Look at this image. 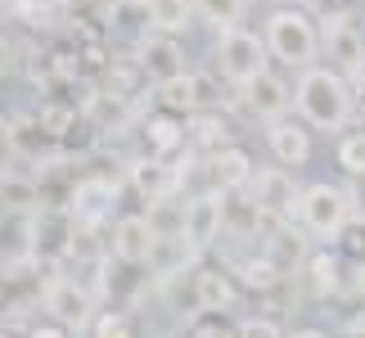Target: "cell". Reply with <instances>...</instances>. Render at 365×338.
Wrapping results in <instances>:
<instances>
[{
	"instance_id": "cell-37",
	"label": "cell",
	"mask_w": 365,
	"mask_h": 338,
	"mask_svg": "<svg viewBox=\"0 0 365 338\" xmlns=\"http://www.w3.org/2000/svg\"><path fill=\"white\" fill-rule=\"evenodd\" d=\"M356 293L365 298V266H356Z\"/></svg>"
},
{
	"instance_id": "cell-5",
	"label": "cell",
	"mask_w": 365,
	"mask_h": 338,
	"mask_svg": "<svg viewBox=\"0 0 365 338\" xmlns=\"http://www.w3.org/2000/svg\"><path fill=\"white\" fill-rule=\"evenodd\" d=\"M320 59L343 77L365 73V27L352 19H320Z\"/></svg>"
},
{
	"instance_id": "cell-13",
	"label": "cell",
	"mask_w": 365,
	"mask_h": 338,
	"mask_svg": "<svg viewBox=\"0 0 365 338\" xmlns=\"http://www.w3.org/2000/svg\"><path fill=\"white\" fill-rule=\"evenodd\" d=\"M153 225L145 212H122L113 221V230H108V252L122 262V266H145L149 252H153Z\"/></svg>"
},
{
	"instance_id": "cell-9",
	"label": "cell",
	"mask_w": 365,
	"mask_h": 338,
	"mask_svg": "<svg viewBox=\"0 0 365 338\" xmlns=\"http://www.w3.org/2000/svg\"><path fill=\"white\" fill-rule=\"evenodd\" d=\"M316 131L307 126L298 113H284V118H275V122H266V149H271V158L279 167H289V172H298V167L312 163V153H316Z\"/></svg>"
},
{
	"instance_id": "cell-26",
	"label": "cell",
	"mask_w": 365,
	"mask_h": 338,
	"mask_svg": "<svg viewBox=\"0 0 365 338\" xmlns=\"http://www.w3.org/2000/svg\"><path fill=\"white\" fill-rule=\"evenodd\" d=\"M334 163H339L347 176H365V126H361V131H339Z\"/></svg>"
},
{
	"instance_id": "cell-25",
	"label": "cell",
	"mask_w": 365,
	"mask_h": 338,
	"mask_svg": "<svg viewBox=\"0 0 365 338\" xmlns=\"http://www.w3.org/2000/svg\"><path fill=\"white\" fill-rule=\"evenodd\" d=\"M194 14H199V23H207L212 32H221V27H240L248 19L252 0H190Z\"/></svg>"
},
{
	"instance_id": "cell-24",
	"label": "cell",
	"mask_w": 365,
	"mask_h": 338,
	"mask_svg": "<svg viewBox=\"0 0 365 338\" xmlns=\"http://www.w3.org/2000/svg\"><path fill=\"white\" fill-rule=\"evenodd\" d=\"M190 145H199L203 153H212L221 145H230V126L226 118H221L217 108H199V113H190Z\"/></svg>"
},
{
	"instance_id": "cell-11",
	"label": "cell",
	"mask_w": 365,
	"mask_h": 338,
	"mask_svg": "<svg viewBox=\"0 0 365 338\" xmlns=\"http://www.w3.org/2000/svg\"><path fill=\"white\" fill-rule=\"evenodd\" d=\"M46 312L59 320L63 329L95 325V298L77 285V280H68V275H54L50 285H46Z\"/></svg>"
},
{
	"instance_id": "cell-39",
	"label": "cell",
	"mask_w": 365,
	"mask_h": 338,
	"mask_svg": "<svg viewBox=\"0 0 365 338\" xmlns=\"http://www.w3.org/2000/svg\"><path fill=\"white\" fill-rule=\"evenodd\" d=\"M0 338H14V334H0Z\"/></svg>"
},
{
	"instance_id": "cell-8",
	"label": "cell",
	"mask_w": 365,
	"mask_h": 338,
	"mask_svg": "<svg viewBox=\"0 0 365 338\" xmlns=\"http://www.w3.org/2000/svg\"><path fill=\"white\" fill-rule=\"evenodd\" d=\"M240 95V104L248 118H257L262 126L284 118V113H293V81L284 77V68H266V73H257L248 81V86L235 91Z\"/></svg>"
},
{
	"instance_id": "cell-17",
	"label": "cell",
	"mask_w": 365,
	"mask_h": 338,
	"mask_svg": "<svg viewBox=\"0 0 365 338\" xmlns=\"http://www.w3.org/2000/svg\"><path fill=\"white\" fill-rule=\"evenodd\" d=\"M252 172H257V163H252V153L244 149V145H221V149H212L207 153V176H212V185L217 190H226V194H235V190H248V180H252Z\"/></svg>"
},
{
	"instance_id": "cell-22",
	"label": "cell",
	"mask_w": 365,
	"mask_h": 338,
	"mask_svg": "<svg viewBox=\"0 0 365 338\" xmlns=\"http://www.w3.org/2000/svg\"><path fill=\"white\" fill-rule=\"evenodd\" d=\"M77 118H81L77 104H68V100H41L36 131H41V140H68V131H77Z\"/></svg>"
},
{
	"instance_id": "cell-32",
	"label": "cell",
	"mask_w": 365,
	"mask_h": 338,
	"mask_svg": "<svg viewBox=\"0 0 365 338\" xmlns=\"http://www.w3.org/2000/svg\"><path fill=\"white\" fill-rule=\"evenodd\" d=\"M14 68H19V46H14V36L0 32V81L14 77Z\"/></svg>"
},
{
	"instance_id": "cell-30",
	"label": "cell",
	"mask_w": 365,
	"mask_h": 338,
	"mask_svg": "<svg viewBox=\"0 0 365 338\" xmlns=\"http://www.w3.org/2000/svg\"><path fill=\"white\" fill-rule=\"evenodd\" d=\"M190 338H240V334H235V329H230V325H226L221 316L203 312V316H199V320L190 325Z\"/></svg>"
},
{
	"instance_id": "cell-12",
	"label": "cell",
	"mask_w": 365,
	"mask_h": 338,
	"mask_svg": "<svg viewBox=\"0 0 365 338\" xmlns=\"http://www.w3.org/2000/svg\"><path fill=\"white\" fill-rule=\"evenodd\" d=\"M298 190L302 185H293V172L289 167H257L248 180V203L252 208H266V212H279V217H293V203H298Z\"/></svg>"
},
{
	"instance_id": "cell-1",
	"label": "cell",
	"mask_w": 365,
	"mask_h": 338,
	"mask_svg": "<svg viewBox=\"0 0 365 338\" xmlns=\"http://www.w3.org/2000/svg\"><path fill=\"white\" fill-rule=\"evenodd\" d=\"M293 113L312 126V131L339 135L356 118V91L352 77H343L329 63H312L293 77Z\"/></svg>"
},
{
	"instance_id": "cell-3",
	"label": "cell",
	"mask_w": 365,
	"mask_h": 338,
	"mask_svg": "<svg viewBox=\"0 0 365 338\" xmlns=\"http://www.w3.org/2000/svg\"><path fill=\"white\" fill-rule=\"evenodd\" d=\"M356 199L334 180H312V185L298 190V203H293V217H298V230L316 244H339L343 225L352 221ZM289 217V221H293Z\"/></svg>"
},
{
	"instance_id": "cell-4",
	"label": "cell",
	"mask_w": 365,
	"mask_h": 338,
	"mask_svg": "<svg viewBox=\"0 0 365 338\" xmlns=\"http://www.w3.org/2000/svg\"><path fill=\"white\" fill-rule=\"evenodd\" d=\"M266 68H271V50H266V41H262V27L240 23V27L212 32V73L226 81L230 91L248 86Z\"/></svg>"
},
{
	"instance_id": "cell-18",
	"label": "cell",
	"mask_w": 365,
	"mask_h": 338,
	"mask_svg": "<svg viewBox=\"0 0 365 338\" xmlns=\"http://www.w3.org/2000/svg\"><path fill=\"white\" fill-rule=\"evenodd\" d=\"M135 14L145 19V32H167V36H185L199 23L190 0H145Z\"/></svg>"
},
{
	"instance_id": "cell-20",
	"label": "cell",
	"mask_w": 365,
	"mask_h": 338,
	"mask_svg": "<svg viewBox=\"0 0 365 338\" xmlns=\"http://www.w3.org/2000/svg\"><path fill=\"white\" fill-rule=\"evenodd\" d=\"M307 285H312L316 298H339V293H343V285H347V280H343V262L329 252V244L307 257Z\"/></svg>"
},
{
	"instance_id": "cell-6",
	"label": "cell",
	"mask_w": 365,
	"mask_h": 338,
	"mask_svg": "<svg viewBox=\"0 0 365 338\" xmlns=\"http://www.w3.org/2000/svg\"><path fill=\"white\" fill-rule=\"evenodd\" d=\"M226 217H230V194L207 185V190L185 199V230L180 235H185L199 252H207L221 239V230H226Z\"/></svg>"
},
{
	"instance_id": "cell-16",
	"label": "cell",
	"mask_w": 365,
	"mask_h": 338,
	"mask_svg": "<svg viewBox=\"0 0 365 338\" xmlns=\"http://www.w3.org/2000/svg\"><path fill=\"white\" fill-rule=\"evenodd\" d=\"M190 293H194V307L199 312H230L235 302H240V285H235V275L230 271H221V266H199L190 280Z\"/></svg>"
},
{
	"instance_id": "cell-15",
	"label": "cell",
	"mask_w": 365,
	"mask_h": 338,
	"mask_svg": "<svg viewBox=\"0 0 365 338\" xmlns=\"http://www.w3.org/2000/svg\"><path fill=\"white\" fill-rule=\"evenodd\" d=\"M126 180H131V190L140 194L145 203H158V199H172L180 190V167L172 158H135L126 167Z\"/></svg>"
},
{
	"instance_id": "cell-23",
	"label": "cell",
	"mask_w": 365,
	"mask_h": 338,
	"mask_svg": "<svg viewBox=\"0 0 365 338\" xmlns=\"http://www.w3.org/2000/svg\"><path fill=\"white\" fill-rule=\"evenodd\" d=\"M41 190L23 172H0V212H36Z\"/></svg>"
},
{
	"instance_id": "cell-21",
	"label": "cell",
	"mask_w": 365,
	"mask_h": 338,
	"mask_svg": "<svg viewBox=\"0 0 365 338\" xmlns=\"http://www.w3.org/2000/svg\"><path fill=\"white\" fill-rule=\"evenodd\" d=\"M235 275L244 280V289H252V293H271V289H279L284 285V266H279L271 252H257V257H244V262H235Z\"/></svg>"
},
{
	"instance_id": "cell-36",
	"label": "cell",
	"mask_w": 365,
	"mask_h": 338,
	"mask_svg": "<svg viewBox=\"0 0 365 338\" xmlns=\"http://www.w3.org/2000/svg\"><path fill=\"white\" fill-rule=\"evenodd\" d=\"M293 338H329V334H325V329H298Z\"/></svg>"
},
{
	"instance_id": "cell-33",
	"label": "cell",
	"mask_w": 365,
	"mask_h": 338,
	"mask_svg": "<svg viewBox=\"0 0 365 338\" xmlns=\"http://www.w3.org/2000/svg\"><path fill=\"white\" fill-rule=\"evenodd\" d=\"M14 145H19V122L9 113H0V153H9Z\"/></svg>"
},
{
	"instance_id": "cell-14",
	"label": "cell",
	"mask_w": 365,
	"mask_h": 338,
	"mask_svg": "<svg viewBox=\"0 0 365 338\" xmlns=\"http://www.w3.org/2000/svg\"><path fill=\"white\" fill-rule=\"evenodd\" d=\"M140 140L153 158H176L180 149L190 145V118H180L172 108H153L145 122H140Z\"/></svg>"
},
{
	"instance_id": "cell-38",
	"label": "cell",
	"mask_w": 365,
	"mask_h": 338,
	"mask_svg": "<svg viewBox=\"0 0 365 338\" xmlns=\"http://www.w3.org/2000/svg\"><path fill=\"white\" fill-rule=\"evenodd\" d=\"M113 5H118V9H140L145 0H113Z\"/></svg>"
},
{
	"instance_id": "cell-34",
	"label": "cell",
	"mask_w": 365,
	"mask_h": 338,
	"mask_svg": "<svg viewBox=\"0 0 365 338\" xmlns=\"http://www.w3.org/2000/svg\"><path fill=\"white\" fill-rule=\"evenodd\" d=\"M27 338H68V329L59 325V320H54V325H36V329L27 334Z\"/></svg>"
},
{
	"instance_id": "cell-28",
	"label": "cell",
	"mask_w": 365,
	"mask_h": 338,
	"mask_svg": "<svg viewBox=\"0 0 365 338\" xmlns=\"http://www.w3.org/2000/svg\"><path fill=\"white\" fill-rule=\"evenodd\" d=\"M339 248H343L356 266H365V212H352V221H347L343 235H339Z\"/></svg>"
},
{
	"instance_id": "cell-35",
	"label": "cell",
	"mask_w": 365,
	"mask_h": 338,
	"mask_svg": "<svg viewBox=\"0 0 365 338\" xmlns=\"http://www.w3.org/2000/svg\"><path fill=\"white\" fill-rule=\"evenodd\" d=\"M352 91H356V113H365V73L352 77Z\"/></svg>"
},
{
	"instance_id": "cell-27",
	"label": "cell",
	"mask_w": 365,
	"mask_h": 338,
	"mask_svg": "<svg viewBox=\"0 0 365 338\" xmlns=\"http://www.w3.org/2000/svg\"><path fill=\"white\" fill-rule=\"evenodd\" d=\"M262 252H271V257H275V262L289 271V266L302 257V235H293L289 225H279V230H275L271 239H266V248H262Z\"/></svg>"
},
{
	"instance_id": "cell-31",
	"label": "cell",
	"mask_w": 365,
	"mask_h": 338,
	"mask_svg": "<svg viewBox=\"0 0 365 338\" xmlns=\"http://www.w3.org/2000/svg\"><path fill=\"white\" fill-rule=\"evenodd\" d=\"M235 334H240V338H284V329H279L275 320H266V316L240 320V325H235Z\"/></svg>"
},
{
	"instance_id": "cell-19",
	"label": "cell",
	"mask_w": 365,
	"mask_h": 338,
	"mask_svg": "<svg viewBox=\"0 0 365 338\" xmlns=\"http://www.w3.org/2000/svg\"><path fill=\"white\" fill-rule=\"evenodd\" d=\"M194 257H199V248H194L185 235H158L145 266H149V271H158V275H176V271H185Z\"/></svg>"
},
{
	"instance_id": "cell-7",
	"label": "cell",
	"mask_w": 365,
	"mask_h": 338,
	"mask_svg": "<svg viewBox=\"0 0 365 338\" xmlns=\"http://www.w3.org/2000/svg\"><path fill=\"white\" fill-rule=\"evenodd\" d=\"M131 59H135L140 77H145L149 86L190 73V54H185V46H180V36H167V32H145V36L135 41Z\"/></svg>"
},
{
	"instance_id": "cell-2",
	"label": "cell",
	"mask_w": 365,
	"mask_h": 338,
	"mask_svg": "<svg viewBox=\"0 0 365 338\" xmlns=\"http://www.w3.org/2000/svg\"><path fill=\"white\" fill-rule=\"evenodd\" d=\"M262 41L271 50V63L298 77L302 68L320 63V19L302 0H275L262 14Z\"/></svg>"
},
{
	"instance_id": "cell-10",
	"label": "cell",
	"mask_w": 365,
	"mask_h": 338,
	"mask_svg": "<svg viewBox=\"0 0 365 338\" xmlns=\"http://www.w3.org/2000/svg\"><path fill=\"white\" fill-rule=\"evenodd\" d=\"M113 203H118V180L104 172H86V176H77L73 194H68V217L81 225H104Z\"/></svg>"
},
{
	"instance_id": "cell-29",
	"label": "cell",
	"mask_w": 365,
	"mask_h": 338,
	"mask_svg": "<svg viewBox=\"0 0 365 338\" xmlns=\"http://www.w3.org/2000/svg\"><path fill=\"white\" fill-rule=\"evenodd\" d=\"M91 329H95V338H135L131 316H122V312H100Z\"/></svg>"
}]
</instances>
